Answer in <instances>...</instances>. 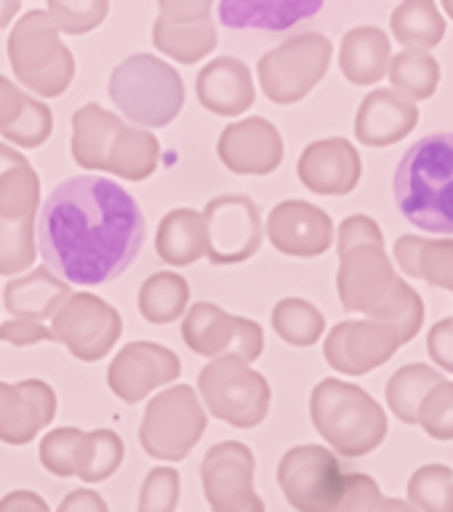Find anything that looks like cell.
<instances>
[{
	"instance_id": "obj_1",
	"label": "cell",
	"mask_w": 453,
	"mask_h": 512,
	"mask_svg": "<svg viewBox=\"0 0 453 512\" xmlns=\"http://www.w3.org/2000/svg\"><path fill=\"white\" fill-rule=\"evenodd\" d=\"M35 238L64 283L102 286L131 267L144 243L142 208L118 182L75 176L48 195Z\"/></svg>"
},
{
	"instance_id": "obj_2",
	"label": "cell",
	"mask_w": 453,
	"mask_h": 512,
	"mask_svg": "<svg viewBox=\"0 0 453 512\" xmlns=\"http://www.w3.org/2000/svg\"><path fill=\"white\" fill-rule=\"evenodd\" d=\"M339 299L347 312H366L411 342L424 320L422 296L398 278L384 251V235L371 216L355 214L339 227Z\"/></svg>"
},
{
	"instance_id": "obj_3",
	"label": "cell",
	"mask_w": 453,
	"mask_h": 512,
	"mask_svg": "<svg viewBox=\"0 0 453 512\" xmlns=\"http://www.w3.org/2000/svg\"><path fill=\"white\" fill-rule=\"evenodd\" d=\"M392 192L419 230L453 235V134H430L411 144L395 168Z\"/></svg>"
},
{
	"instance_id": "obj_4",
	"label": "cell",
	"mask_w": 453,
	"mask_h": 512,
	"mask_svg": "<svg viewBox=\"0 0 453 512\" xmlns=\"http://www.w3.org/2000/svg\"><path fill=\"white\" fill-rule=\"evenodd\" d=\"M310 416L315 430L342 456H366L387 435L384 408L358 384L323 379L312 390Z\"/></svg>"
},
{
	"instance_id": "obj_5",
	"label": "cell",
	"mask_w": 453,
	"mask_h": 512,
	"mask_svg": "<svg viewBox=\"0 0 453 512\" xmlns=\"http://www.w3.org/2000/svg\"><path fill=\"white\" fill-rule=\"evenodd\" d=\"M110 99L131 123L163 128L182 112L184 80L174 64L152 54H134L112 70Z\"/></svg>"
},
{
	"instance_id": "obj_6",
	"label": "cell",
	"mask_w": 453,
	"mask_h": 512,
	"mask_svg": "<svg viewBox=\"0 0 453 512\" xmlns=\"http://www.w3.org/2000/svg\"><path fill=\"white\" fill-rule=\"evenodd\" d=\"M8 59L16 80L38 96H62L75 78V56L62 43L43 8H32L14 24Z\"/></svg>"
},
{
	"instance_id": "obj_7",
	"label": "cell",
	"mask_w": 453,
	"mask_h": 512,
	"mask_svg": "<svg viewBox=\"0 0 453 512\" xmlns=\"http://www.w3.org/2000/svg\"><path fill=\"white\" fill-rule=\"evenodd\" d=\"M200 398L216 419L251 430L270 411L272 390L259 371L235 355H222L206 363L198 376Z\"/></svg>"
},
{
	"instance_id": "obj_8",
	"label": "cell",
	"mask_w": 453,
	"mask_h": 512,
	"mask_svg": "<svg viewBox=\"0 0 453 512\" xmlns=\"http://www.w3.org/2000/svg\"><path fill=\"white\" fill-rule=\"evenodd\" d=\"M206 432V411L190 384H174L144 408L139 440L152 459L182 462Z\"/></svg>"
},
{
	"instance_id": "obj_9",
	"label": "cell",
	"mask_w": 453,
	"mask_h": 512,
	"mask_svg": "<svg viewBox=\"0 0 453 512\" xmlns=\"http://www.w3.org/2000/svg\"><path fill=\"white\" fill-rule=\"evenodd\" d=\"M331 43L318 32H302L259 59V86L275 104H294L326 78Z\"/></svg>"
},
{
	"instance_id": "obj_10",
	"label": "cell",
	"mask_w": 453,
	"mask_h": 512,
	"mask_svg": "<svg viewBox=\"0 0 453 512\" xmlns=\"http://www.w3.org/2000/svg\"><path fill=\"white\" fill-rule=\"evenodd\" d=\"M278 483L296 512H331L342 496V464L323 446H296L280 459Z\"/></svg>"
},
{
	"instance_id": "obj_11",
	"label": "cell",
	"mask_w": 453,
	"mask_h": 512,
	"mask_svg": "<svg viewBox=\"0 0 453 512\" xmlns=\"http://www.w3.org/2000/svg\"><path fill=\"white\" fill-rule=\"evenodd\" d=\"M54 342L64 344L78 360L94 363L115 347L123 334L120 312L94 294H72L51 318Z\"/></svg>"
},
{
	"instance_id": "obj_12",
	"label": "cell",
	"mask_w": 453,
	"mask_h": 512,
	"mask_svg": "<svg viewBox=\"0 0 453 512\" xmlns=\"http://www.w3.org/2000/svg\"><path fill=\"white\" fill-rule=\"evenodd\" d=\"M182 336L195 355L211 360L235 355L251 363L264 352V331L259 323L230 315L211 302L192 304L184 315Z\"/></svg>"
},
{
	"instance_id": "obj_13",
	"label": "cell",
	"mask_w": 453,
	"mask_h": 512,
	"mask_svg": "<svg viewBox=\"0 0 453 512\" xmlns=\"http://www.w3.org/2000/svg\"><path fill=\"white\" fill-rule=\"evenodd\" d=\"M206 256L211 264H240L262 248L264 224L248 195H219L203 211Z\"/></svg>"
},
{
	"instance_id": "obj_14",
	"label": "cell",
	"mask_w": 453,
	"mask_h": 512,
	"mask_svg": "<svg viewBox=\"0 0 453 512\" xmlns=\"http://www.w3.org/2000/svg\"><path fill=\"white\" fill-rule=\"evenodd\" d=\"M152 30L155 48L179 64H195L216 48V24L211 0H160Z\"/></svg>"
},
{
	"instance_id": "obj_15",
	"label": "cell",
	"mask_w": 453,
	"mask_h": 512,
	"mask_svg": "<svg viewBox=\"0 0 453 512\" xmlns=\"http://www.w3.org/2000/svg\"><path fill=\"white\" fill-rule=\"evenodd\" d=\"M254 472V454L238 440H224L208 448L200 464V478L211 512H238L259 502L262 496L254 491Z\"/></svg>"
},
{
	"instance_id": "obj_16",
	"label": "cell",
	"mask_w": 453,
	"mask_h": 512,
	"mask_svg": "<svg viewBox=\"0 0 453 512\" xmlns=\"http://www.w3.org/2000/svg\"><path fill=\"white\" fill-rule=\"evenodd\" d=\"M403 347V339L392 326L379 320H344L331 328L326 339L328 366L347 376H360L384 366Z\"/></svg>"
},
{
	"instance_id": "obj_17",
	"label": "cell",
	"mask_w": 453,
	"mask_h": 512,
	"mask_svg": "<svg viewBox=\"0 0 453 512\" xmlns=\"http://www.w3.org/2000/svg\"><path fill=\"white\" fill-rule=\"evenodd\" d=\"M179 374H182V360L174 350L155 342H131L110 363L107 384L120 400L139 403L155 387L176 382Z\"/></svg>"
},
{
	"instance_id": "obj_18",
	"label": "cell",
	"mask_w": 453,
	"mask_h": 512,
	"mask_svg": "<svg viewBox=\"0 0 453 512\" xmlns=\"http://www.w3.org/2000/svg\"><path fill=\"white\" fill-rule=\"evenodd\" d=\"M267 238L280 254L312 259L331 248L334 222L307 200H283L267 216Z\"/></svg>"
},
{
	"instance_id": "obj_19",
	"label": "cell",
	"mask_w": 453,
	"mask_h": 512,
	"mask_svg": "<svg viewBox=\"0 0 453 512\" xmlns=\"http://www.w3.org/2000/svg\"><path fill=\"white\" fill-rule=\"evenodd\" d=\"M216 152L232 174L264 176L283 160V136L270 120L246 118L224 128Z\"/></svg>"
},
{
	"instance_id": "obj_20",
	"label": "cell",
	"mask_w": 453,
	"mask_h": 512,
	"mask_svg": "<svg viewBox=\"0 0 453 512\" xmlns=\"http://www.w3.org/2000/svg\"><path fill=\"white\" fill-rule=\"evenodd\" d=\"M56 414V395L46 382H0V440L8 446H24L38 435Z\"/></svg>"
},
{
	"instance_id": "obj_21",
	"label": "cell",
	"mask_w": 453,
	"mask_h": 512,
	"mask_svg": "<svg viewBox=\"0 0 453 512\" xmlns=\"http://www.w3.org/2000/svg\"><path fill=\"white\" fill-rule=\"evenodd\" d=\"M296 174L318 195H347L360 182V155L347 139H320L302 152Z\"/></svg>"
},
{
	"instance_id": "obj_22",
	"label": "cell",
	"mask_w": 453,
	"mask_h": 512,
	"mask_svg": "<svg viewBox=\"0 0 453 512\" xmlns=\"http://www.w3.org/2000/svg\"><path fill=\"white\" fill-rule=\"evenodd\" d=\"M419 123V107L395 88H376L363 99L355 118V136L368 147H390L406 139Z\"/></svg>"
},
{
	"instance_id": "obj_23",
	"label": "cell",
	"mask_w": 453,
	"mask_h": 512,
	"mask_svg": "<svg viewBox=\"0 0 453 512\" xmlns=\"http://www.w3.org/2000/svg\"><path fill=\"white\" fill-rule=\"evenodd\" d=\"M254 78L248 64L232 56H219L208 62L198 75V99L214 115H240L254 104Z\"/></svg>"
},
{
	"instance_id": "obj_24",
	"label": "cell",
	"mask_w": 453,
	"mask_h": 512,
	"mask_svg": "<svg viewBox=\"0 0 453 512\" xmlns=\"http://www.w3.org/2000/svg\"><path fill=\"white\" fill-rule=\"evenodd\" d=\"M72 296L70 283H64L59 275L48 270L46 264L32 270L24 278H14L6 283L3 304L14 318L48 320L54 318L56 310Z\"/></svg>"
},
{
	"instance_id": "obj_25",
	"label": "cell",
	"mask_w": 453,
	"mask_h": 512,
	"mask_svg": "<svg viewBox=\"0 0 453 512\" xmlns=\"http://www.w3.org/2000/svg\"><path fill=\"white\" fill-rule=\"evenodd\" d=\"M320 11L318 0H224L216 14L232 30H288Z\"/></svg>"
},
{
	"instance_id": "obj_26",
	"label": "cell",
	"mask_w": 453,
	"mask_h": 512,
	"mask_svg": "<svg viewBox=\"0 0 453 512\" xmlns=\"http://www.w3.org/2000/svg\"><path fill=\"white\" fill-rule=\"evenodd\" d=\"M390 38L379 27H355L344 35L339 67L355 86H374L390 67Z\"/></svg>"
},
{
	"instance_id": "obj_27",
	"label": "cell",
	"mask_w": 453,
	"mask_h": 512,
	"mask_svg": "<svg viewBox=\"0 0 453 512\" xmlns=\"http://www.w3.org/2000/svg\"><path fill=\"white\" fill-rule=\"evenodd\" d=\"M123 126L115 112H107L99 104H83L72 115V158L86 171H104L112 136Z\"/></svg>"
},
{
	"instance_id": "obj_28",
	"label": "cell",
	"mask_w": 453,
	"mask_h": 512,
	"mask_svg": "<svg viewBox=\"0 0 453 512\" xmlns=\"http://www.w3.org/2000/svg\"><path fill=\"white\" fill-rule=\"evenodd\" d=\"M158 256L171 267H190L206 256V224L192 208H174L163 216L155 238Z\"/></svg>"
},
{
	"instance_id": "obj_29",
	"label": "cell",
	"mask_w": 453,
	"mask_h": 512,
	"mask_svg": "<svg viewBox=\"0 0 453 512\" xmlns=\"http://www.w3.org/2000/svg\"><path fill=\"white\" fill-rule=\"evenodd\" d=\"M395 256L406 275L453 291V238L432 240L419 235H400L395 240Z\"/></svg>"
},
{
	"instance_id": "obj_30",
	"label": "cell",
	"mask_w": 453,
	"mask_h": 512,
	"mask_svg": "<svg viewBox=\"0 0 453 512\" xmlns=\"http://www.w3.org/2000/svg\"><path fill=\"white\" fill-rule=\"evenodd\" d=\"M158 163V136L147 131V128H131L123 123L115 131V136H112L104 171H110V174L120 176V179H128V182H142V179L158 171Z\"/></svg>"
},
{
	"instance_id": "obj_31",
	"label": "cell",
	"mask_w": 453,
	"mask_h": 512,
	"mask_svg": "<svg viewBox=\"0 0 453 512\" xmlns=\"http://www.w3.org/2000/svg\"><path fill=\"white\" fill-rule=\"evenodd\" d=\"M392 32L408 51H430L440 46L446 22L432 0H406L392 11Z\"/></svg>"
},
{
	"instance_id": "obj_32",
	"label": "cell",
	"mask_w": 453,
	"mask_h": 512,
	"mask_svg": "<svg viewBox=\"0 0 453 512\" xmlns=\"http://www.w3.org/2000/svg\"><path fill=\"white\" fill-rule=\"evenodd\" d=\"M190 302V286L176 272H152L139 288V310L150 323H171L182 318Z\"/></svg>"
},
{
	"instance_id": "obj_33",
	"label": "cell",
	"mask_w": 453,
	"mask_h": 512,
	"mask_svg": "<svg viewBox=\"0 0 453 512\" xmlns=\"http://www.w3.org/2000/svg\"><path fill=\"white\" fill-rule=\"evenodd\" d=\"M440 382H443L440 371L424 366V363H411V366L395 371L387 384V403H390L392 414L398 416L400 422L416 424V414H419L424 395Z\"/></svg>"
},
{
	"instance_id": "obj_34",
	"label": "cell",
	"mask_w": 453,
	"mask_h": 512,
	"mask_svg": "<svg viewBox=\"0 0 453 512\" xmlns=\"http://www.w3.org/2000/svg\"><path fill=\"white\" fill-rule=\"evenodd\" d=\"M123 462V440L115 430H91L83 432L78 459H75V475L86 483H102L118 470Z\"/></svg>"
},
{
	"instance_id": "obj_35",
	"label": "cell",
	"mask_w": 453,
	"mask_h": 512,
	"mask_svg": "<svg viewBox=\"0 0 453 512\" xmlns=\"http://www.w3.org/2000/svg\"><path fill=\"white\" fill-rule=\"evenodd\" d=\"M272 328L283 342L294 344V347H312L323 336L326 320L315 304L304 302L299 296H288L275 304Z\"/></svg>"
},
{
	"instance_id": "obj_36",
	"label": "cell",
	"mask_w": 453,
	"mask_h": 512,
	"mask_svg": "<svg viewBox=\"0 0 453 512\" xmlns=\"http://www.w3.org/2000/svg\"><path fill=\"white\" fill-rule=\"evenodd\" d=\"M390 80L408 99H430L440 83V64L427 51H400L390 59Z\"/></svg>"
},
{
	"instance_id": "obj_37",
	"label": "cell",
	"mask_w": 453,
	"mask_h": 512,
	"mask_svg": "<svg viewBox=\"0 0 453 512\" xmlns=\"http://www.w3.org/2000/svg\"><path fill=\"white\" fill-rule=\"evenodd\" d=\"M40 208V179L30 163L0 176V222L35 219Z\"/></svg>"
},
{
	"instance_id": "obj_38",
	"label": "cell",
	"mask_w": 453,
	"mask_h": 512,
	"mask_svg": "<svg viewBox=\"0 0 453 512\" xmlns=\"http://www.w3.org/2000/svg\"><path fill=\"white\" fill-rule=\"evenodd\" d=\"M408 499L419 512H453V470L427 464L408 480Z\"/></svg>"
},
{
	"instance_id": "obj_39",
	"label": "cell",
	"mask_w": 453,
	"mask_h": 512,
	"mask_svg": "<svg viewBox=\"0 0 453 512\" xmlns=\"http://www.w3.org/2000/svg\"><path fill=\"white\" fill-rule=\"evenodd\" d=\"M331 512H419L411 502L403 499H390L382 494V488L376 486L374 478H368L363 472L344 475L342 496Z\"/></svg>"
},
{
	"instance_id": "obj_40",
	"label": "cell",
	"mask_w": 453,
	"mask_h": 512,
	"mask_svg": "<svg viewBox=\"0 0 453 512\" xmlns=\"http://www.w3.org/2000/svg\"><path fill=\"white\" fill-rule=\"evenodd\" d=\"M38 256L35 246V219L0 222V275L11 278L32 267Z\"/></svg>"
},
{
	"instance_id": "obj_41",
	"label": "cell",
	"mask_w": 453,
	"mask_h": 512,
	"mask_svg": "<svg viewBox=\"0 0 453 512\" xmlns=\"http://www.w3.org/2000/svg\"><path fill=\"white\" fill-rule=\"evenodd\" d=\"M107 11H110L107 0H51L46 8L56 32H67V35H86L96 30L104 22Z\"/></svg>"
},
{
	"instance_id": "obj_42",
	"label": "cell",
	"mask_w": 453,
	"mask_h": 512,
	"mask_svg": "<svg viewBox=\"0 0 453 512\" xmlns=\"http://www.w3.org/2000/svg\"><path fill=\"white\" fill-rule=\"evenodd\" d=\"M51 128H54L51 107L27 96L22 115L11 126L3 128L0 134L6 136L11 144H16V147H22V150H35V147H40L51 136Z\"/></svg>"
},
{
	"instance_id": "obj_43",
	"label": "cell",
	"mask_w": 453,
	"mask_h": 512,
	"mask_svg": "<svg viewBox=\"0 0 453 512\" xmlns=\"http://www.w3.org/2000/svg\"><path fill=\"white\" fill-rule=\"evenodd\" d=\"M83 430L78 427H59L51 430L40 440V464L56 478H72L75 475V459H78Z\"/></svg>"
},
{
	"instance_id": "obj_44",
	"label": "cell",
	"mask_w": 453,
	"mask_h": 512,
	"mask_svg": "<svg viewBox=\"0 0 453 512\" xmlns=\"http://www.w3.org/2000/svg\"><path fill=\"white\" fill-rule=\"evenodd\" d=\"M416 424L424 427L430 438L453 440V382L443 379L424 395Z\"/></svg>"
},
{
	"instance_id": "obj_45",
	"label": "cell",
	"mask_w": 453,
	"mask_h": 512,
	"mask_svg": "<svg viewBox=\"0 0 453 512\" xmlns=\"http://www.w3.org/2000/svg\"><path fill=\"white\" fill-rule=\"evenodd\" d=\"M179 488H182V478H179V472L174 467H155L144 478L142 494H139V510L136 512H176Z\"/></svg>"
},
{
	"instance_id": "obj_46",
	"label": "cell",
	"mask_w": 453,
	"mask_h": 512,
	"mask_svg": "<svg viewBox=\"0 0 453 512\" xmlns=\"http://www.w3.org/2000/svg\"><path fill=\"white\" fill-rule=\"evenodd\" d=\"M0 342H11L14 347H27V344L54 342V334H51V328L38 323V320L14 318L0 326Z\"/></svg>"
},
{
	"instance_id": "obj_47",
	"label": "cell",
	"mask_w": 453,
	"mask_h": 512,
	"mask_svg": "<svg viewBox=\"0 0 453 512\" xmlns=\"http://www.w3.org/2000/svg\"><path fill=\"white\" fill-rule=\"evenodd\" d=\"M427 347H430L432 360H435L440 368H446V371L453 374V318L440 320V323L432 326Z\"/></svg>"
},
{
	"instance_id": "obj_48",
	"label": "cell",
	"mask_w": 453,
	"mask_h": 512,
	"mask_svg": "<svg viewBox=\"0 0 453 512\" xmlns=\"http://www.w3.org/2000/svg\"><path fill=\"white\" fill-rule=\"evenodd\" d=\"M24 102H27V94L22 88L0 75V131L11 126L22 115Z\"/></svg>"
},
{
	"instance_id": "obj_49",
	"label": "cell",
	"mask_w": 453,
	"mask_h": 512,
	"mask_svg": "<svg viewBox=\"0 0 453 512\" xmlns=\"http://www.w3.org/2000/svg\"><path fill=\"white\" fill-rule=\"evenodd\" d=\"M56 512H110V507L91 488H75V491L64 496Z\"/></svg>"
},
{
	"instance_id": "obj_50",
	"label": "cell",
	"mask_w": 453,
	"mask_h": 512,
	"mask_svg": "<svg viewBox=\"0 0 453 512\" xmlns=\"http://www.w3.org/2000/svg\"><path fill=\"white\" fill-rule=\"evenodd\" d=\"M0 512H51L46 499L27 488H16L0 499Z\"/></svg>"
},
{
	"instance_id": "obj_51",
	"label": "cell",
	"mask_w": 453,
	"mask_h": 512,
	"mask_svg": "<svg viewBox=\"0 0 453 512\" xmlns=\"http://www.w3.org/2000/svg\"><path fill=\"white\" fill-rule=\"evenodd\" d=\"M24 163H30V160L24 158L22 152L14 150V147H8V144H0V176L11 171L16 166H24Z\"/></svg>"
},
{
	"instance_id": "obj_52",
	"label": "cell",
	"mask_w": 453,
	"mask_h": 512,
	"mask_svg": "<svg viewBox=\"0 0 453 512\" xmlns=\"http://www.w3.org/2000/svg\"><path fill=\"white\" fill-rule=\"evenodd\" d=\"M19 8H22L19 0H0V30H3V27H6L16 14H19Z\"/></svg>"
},
{
	"instance_id": "obj_53",
	"label": "cell",
	"mask_w": 453,
	"mask_h": 512,
	"mask_svg": "<svg viewBox=\"0 0 453 512\" xmlns=\"http://www.w3.org/2000/svg\"><path fill=\"white\" fill-rule=\"evenodd\" d=\"M238 512H267V510H264V502L259 499L256 504H251V507H246V510H238Z\"/></svg>"
},
{
	"instance_id": "obj_54",
	"label": "cell",
	"mask_w": 453,
	"mask_h": 512,
	"mask_svg": "<svg viewBox=\"0 0 453 512\" xmlns=\"http://www.w3.org/2000/svg\"><path fill=\"white\" fill-rule=\"evenodd\" d=\"M443 8H446V14L453 19V0H443Z\"/></svg>"
}]
</instances>
